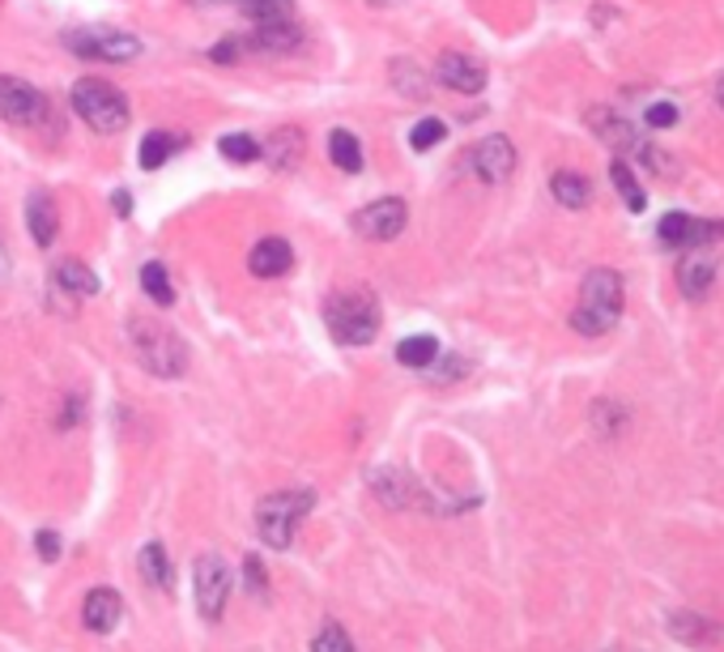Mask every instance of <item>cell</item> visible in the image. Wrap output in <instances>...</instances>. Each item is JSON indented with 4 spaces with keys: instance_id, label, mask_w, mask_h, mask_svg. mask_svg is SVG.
Listing matches in <instances>:
<instances>
[{
    "instance_id": "cell-32",
    "label": "cell",
    "mask_w": 724,
    "mask_h": 652,
    "mask_svg": "<svg viewBox=\"0 0 724 652\" xmlns=\"http://www.w3.org/2000/svg\"><path fill=\"white\" fill-rule=\"evenodd\" d=\"M392 73H396V77H405V82H396V90H401V95H418V99L427 95V86H418V82H422V73H418V69H409V64H392Z\"/></svg>"
},
{
    "instance_id": "cell-9",
    "label": "cell",
    "mask_w": 724,
    "mask_h": 652,
    "mask_svg": "<svg viewBox=\"0 0 724 652\" xmlns=\"http://www.w3.org/2000/svg\"><path fill=\"white\" fill-rule=\"evenodd\" d=\"M716 269H721V256L708 248H686V256L677 260V286H682V295L690 303L708 299L712 295V286H716Z\"/></svg>"
},
{
    "instance_id": "cell-37",
    "label": "cell",
    "mask_w": 724,
    "mask_h": 652,
    "mask_svg": "<svg viewBox=\"0 0 724 652\" xmlns=\"http://www.w3.org/2000/svg\"><path fill=\"white\" fill-rule=\"evenodd\" d=\"M188 4H200V9H209V4H226V0H188Z\"/></svg>"
},
{
    "instance_id": "cell-35",
    "label": "cell",
    "mask_w": 724,
    "mask_h": 652,
    "mask_svg": "<svg viewBox=\"0 0 724 652\" xmlns=\"http://www.w3.org/2000/svg\"><path fill=\"white\" fill-rule=\"evenodd\" d=\"M240 48H243V44H235V39H222V44L209 51V56H213L218 64H231V60H240Z\"/></svg>"
},
{
    "instance_id": "cell-26",
    "label": "cell",
    "mask_w": 724,
    "mask_h": 652,
    "mask_svg": "<svg viewBox=\"0 0 724 652\" xmlns=\"http://www.w3.org/2000/svg\"><path fill=\"white\" fill-rule=\"evenodd\" d=\"M175 146H180V142H175L171 133H162V128H158V133H149V137L142 142V150H137V162H142L145 171H158V167H162V162H167V158L175 153Z\"/></svg>"
},
{
    "instance_id": "cell-10",
    "label": "cell",
    "mask_w": 724,
    "mask_h": 652,
    "mask_svg": "<svg viewBox=\"0 0 724 652\" xmlns=\"http://www.w3.org/2000/svg\"><path fill=\"white\" fill-rule=\"evenodd\" d=\"M469 171L482 180V184H507L512 171H516V146L507 137H486L469 150Z\"/></svg>"
},
{
    "instance_id": "cell-5",
    "label": "cell",
    "mask_w": 724,
    "mask_h": 652,
    "mask_svg": "<svg viewBox=\"0 0 724 652\" xmlns=\"http://www.w3.org/2000/svg\"><path fill=\"white\" fill-rule=\"evenodd\" d=\"M64 48L82 60H107V64H128L142 56V39L128 35V30H115V26H77V30H64L60 35Z\"/></svg>"
},
{
    "instance_id": "cell-4",
    "label": "cell",
    "mask_w": 724,
    "mask_h": 652,
    "mask_svg": "<svg viewBox=\"0 0 724 652\" xmlns=\"http://www.w3.org/2000/svg\"><path fill=\"white\" fill-rule=\"evenodd\" d=\"M311 507H316V491H307V487L278 491V495L260 500V507H256V533H260V542L273 546V551H286L290 542H294V520L307 516Z\"/></svg>"
},
{
    "instance_id": "cell-20",
    "label": "cell",
    "mask_w": 724,
    "mask_h": 652,
    "mask_svg": "<svg viewBox=\"0 0 724 652\" xmlns=\"http://www.w3.org/2000/svg\"><path fill=\"white\" fill-rule=\"evenodd\" d=\"M550 193H554V201L567 205V209H584V205L592 201V184L584 175H576V171H559L550 180Z\"/></svg>"
},
{
    "instance_id": "cell-22",
    "label": "cell",
    "mask_w": 724,
    "mask_h": 652,
    "mask_svg": "<svg viewBox=\"0 0 724 652\" xmlns=\"http://www.w3.org/2000/svg\"><path fill=\"white\" fill-rule=\"evenodd\" d=\"M56 286L69 291V295H82V299L98 295V278L82 265V260H64V265L56 269Z\"/></svg>"
},
{
    "instance_id": "cell-17",
    "label": "cell",
    "mask_w": 724,
    "mask_h": 652,
    "mask_svg": "<svg viewBox=\"0 0 724 652\" xmlns=\"http://www.w3.org/2000/svg\"><path fill=\"white\" fill-rule=\"evenodd\" d=\"M251 48L286 56V51L303 48V30L294 26V17H290V22H265V26H256V39H251Z\"/></svg>"
},
{
    "instance_id": "cell-11",
    "label": "cell",
    "mask_w": 724,
    "mask_h": 652,
    "mask_svg": "<svg viewBox=\"0 0 724 652\" xmlns=\"http://www.w3.org/2000/svg\"><path fill=\"white\" fill-rule=\"evenodd\" d=\"M0 115L9 124H39L48 115V99L22 77H0Z\"/></svg>"
},
{
    "instance_id": "cell-28",
    "label": "cell",
    "mask_w": 724,
    "mask_h": 652,
    "mask_svg": "<svg viewBox=\"0 0 724 652\" xmlns=\"http://www.w3.org/2000/svg\"><path fill=\"white\" fill-rule=\"evenodd\" d=\"M218 150H222L226 162H256V158L265 153L256 142H251V137H247V133H226V137L218 142Z\"/></svg>"
},
{
    "instance_id": "cell-14",
    "label": "cell",
    "mask_w": 724,
    "mask_h": 652,
    "mask_svg": "<svg viewBox=\"0 0 724 652\" xmlns=\"http://www.w3.org/2000/svg\"><path fill=\"white\" fill-rule=\"evenodd\" d=\"M124 618V602H120V593L115 589H90L86 593V605H82V623L90 627V631H111L115 623Z\"/></svg>"
},
{
    "instance_id": "cell-18",
    "label": "cell",
    "mask_w": 724,
    "mask_h": 652,
    "mask_svg": "<svg viewBox=\"0 0 724 652\" xmlns=\"http://www.w3.org/2000/svg\"><path fill=\"white\" fill-rule=\"evenodd\" d=\"M142 580L149 589H158V593L175 589V567H171V558L162 551V542H149L142 551Z\"/></svg>"
},
{
    "instance_id": "cell-21",
    "label": "cell",
    "mask_w": 724,
    "mask_h": 652,
    "mask_svg": "<svg viewBox=\"0 0 724 652\" xmlns=\"http://www.w3.org/2000/svg\"><path fill=\"white\" fill-rule=\"evenodd\" d=\"M439 342H434L431 333H418V337H405L401 346H396V362L401 367H414V371H427L434 358H439Z\"/></svg>"
},
{
    "instance_id": "cell-16",
    "label": "cell",
    "mask_w": 724,
    "mask_h": 652,
    "mask_svg": "<svg viewBox=\"0 0 724 652\" xmlns=\"http://www.w3.org/2000/svg\"><path fill=\"white\" fill-rule=\"evenodd\" d=\"M290 265H294V251L286 239H260L256 248L247 251V269L256 278H282Z\"/></svg>"
},
{
    "instance_id": "cell-13",
    "label": "cell",
    "mask_w": 724,
    "mask_h": 652,
    "mask_svg": "<svg viewBox=\"0 0 724 652\" xmlns=\"http://www.w3.org/2000/svg\"><path fill=\"white\" fill-rule=\"evenodd\" d=\"M434 77H439L447 90H456V95H478V90L486 86V64L482 60H474V56L447 51V56H439Z\"/></svg>"
},
{
    "instance_id": "cell-29",
    "label": "cell",
    "mask_w": 724,
    "mask_h": 652,
    "mask_svg": "<svg viewBox=\"0 0 724 652\" xmlns=\"http://www.w3.org/2000/svg\"><path fill=\"white\" fill-rule=\"evenodd\" d=\"M311 652H354V640L345 636V627L324 623V627L316 631V640H311Z\"/></svg>"
},
{
    "instance_id": "cell-33",
    "label": "cell",
    "mask_w": 724,
    "mask_h": 652,
    "mask_svg": "<svg viewBox=\"0 0 724 652\" xmlns=\"http://www.w3.org/2000/svg\"><path fill=\"white\" fill-rule=\"evenodd\" d=\"M243 576H247V585H251V593H256V598H265V593H269V580H265L260 558H243Z\"/></svg>"
},
{
    "instance_id": "cell-27",
    "label": "cell",
    "mask_w": 724,
    "mask_h": 652,
    "mask_svg": "<svg viewBox=\"0 0 724 652\" xmlns=\"http://www.w3.org/2000/svg\"><path fill=\"white\" fill-rule=\"evenodd\" d=\"M240 9L256 26H265V22H290L294 0H240Z\"/></svg>"
},
{
    "instance_id": "cell-25",
    "label": "cell",
    "mask_w": 724,
    "mask_h": 652,
    "mask_svg": "<svg viewBox=\"0 0 724 652\" xmlns=\"http://www.w3.org/2000/svg\"><path fill=\"white\" fill-rule=\"evenodd\" d=\"M610 180H614V188H618V197H623V205H627V209H635V213H639V209L648 205V193L639 188L635 171H630L623 158H614V167H610Z\"/></svg>"
},
{
    "instance_id": "cell-2",
    "label": "cell",
    "mask_w": 724,
    "mask_h": 652,
    "mask_svg": "<svg viewBox=\"0 0 724 652\" xmlns=\"http://www.w3.org/2000/svg\"><path fill=\"white\" fill-rule=\"evenodd\" d=\"M324 324L338 346H371L380 333V299L363 286L338 291L324 303Z\"/></svg>"
},
{
    "instance_id": "cell-8",
    "label": "cell",
    "mask_w": 724,
    "mask_h": 652,
    "mask_svg": "<svg viewBox=\"0 0 724 652\" xmlns=\"http://www.w3.org/2000/svg\"><path fill=\"white\" fill-rule=\"evenodd\" d=\"M405 201L401 197H380V201L363 205L358 213H354V231L363 235V239H371V244H388V239H396L401 231H405Z\"/></svg>"
},
{
    "instance_id": "cell-38",
    "label": "cell",
    "mask_w": 724,
    "mask_h": 652,
    "mask_svg": "<svg viewBox=\"0 0 724 652\" xmlns=\"http://www.w3.org/2000/svg\"><path fill=\"white\" fill-rule=\"evenodd\" d=\"M716 102H721V107H724V77H721V82H716Z\"/></svg>"
},
{
    "instance_id": "cell-19",
    "label": "cell",
    "mask_w": 724,
    "mask_h": 652,
    "mask_svg": "<svg viewBox=\"0 0 724 652\" xmlns=\"http://www.w3.org/2000/svg\"><path fill=\"white\" fill-rule=\"evenodd\" d=\"M329 158H333L338 171L358 175V171H363V142H358L349 128H333V133H329Z\"/></svg>"
},
{
    "instance_id": "cell-1",
    "label": "cell",
    "mask_w": 724,
    "mask_h": 652,
    "mask_svg": "<svg viewBox=\"0 0 724 652\" xmlns=\"http://www.w3.org/2000/svg\"><path fill=\"white\" fill-rule=\"evenodd\" d=\"M623 320V278L614 269H592L579 286V303L572 311V329L584 337H601Z\"/></svg>"
},
{
    "instance_id": "cell-31",
    "label": "cell",
    "mask_w": 724,
    "mask_h": 652,
    "mask_svg": "<svg viewBox=\"0 0 724 652\" xmlns=\"http://www.w3.org/2000/svg\"><path fill=\"white\" fill-rule=\"evenodd\" d=\"M643 124H648V128H674V124H677V107H674V102H652V107L643 111Z\"/></svg>"
},
{
    "instance_id": "cell-15",
    "label": "cell",
    "mask_w": 724,
    "mask_h": 652,
    "mask_svg": "<svg viewBox=\"0 0 724 652\" xmlns=\"http://www.w3.org/2000/svg\"><path fill=\"white\" fill-rule=\"evenodd\" d=\"M26 231L39 248H51L56 244V231H60V218H56V201L48 193H30L26 197Z\"/></svg>"
},
{
    "instance_id": "cell-12",
    "label": "cell",
    "mask_w": 724,
    "mask_h": 652,
    "mask_svg": "<svg viewBox=\"0 0 724 652\" xmlns=\"http://www.w3.org/2000/svg\"><path fill=\"white\" fill-rule=\"evenodd\" d=\"M656 235H661L670 248H703V244L721 239L724 226H716V222H699V218H690V213H665L661 226H656Z\"/></svg>"
},
{
    "instance_id": "cell-36",
    "label": "cell",
    "mask_w": 724,
    "mask_h": 652,
    "mask_svg": "<svg viewBox=\"0 0 724 652\" xmlns=\"http://www.w3.org/2000/svg\"><path fill=\"white\" fill-rule=\"evenodd\" d=\"M128 209H133L128 193H115V213H120V218H128Z\"/></svg>"
},
{
    "instance_id": "cell-23",
    "label": "cell",
    "mask_w": 724,
    "mask_h": 652,
    "mask_svg": "<svg viewBox=\"0 0 724 652\" xmlns=\"http://www.w3.org/2000/svg\"><path fill=\"white\" fill-rule=\"evenodd\" d=\"M269 158H273L278 171L298 167V158H303V133L298 128H278L273 142H269Z\"/></svg>"
},
{
    "instance_id": "cell-7",
    "label": "cell",
    "mask_w": 724,
    "mask_h": 652,
    "mask_svg": "<svg viewBox=\"0 0 724 652\" xmlns=\"http://www.w3.org/2000/svg\"><path fill=\"white\" fill-rule=\"evenodd\" d=\"M226 598H231V567L222 554H200L196 563V610L200 618L218 623L222 610H226Z\"/></svg>"
},
{
    "instance_id": "cell-6",
    "label": "cell",
    "mask_w": 724,
    "mask_h": 652,
    "mask_svg": "<svg viewBox=\"0 0 724 652\" xmlns=\"http://www.w3.org/2000/svg\"><path fill=\"white\" fill-rule=\"evenodd\" d=\"M69 102H73V111L95 133H120V128H128V99L115 86H107V82H77Z\"/></svg>"
},
{
    "instance_id": "cell-24",
    "label": "cell",
    "mask_w": 724,
    "mask_h": 652,
    "mask_svg": "<svg viewBox=\"0 0 724 652\" xmlns=\"http://www.w3.org/2000/svg\"><path fill=\"white\" fill-rule=\"evenodd\" d=\"M142 291L158 303V307H171V303H175V286H171V278H167V265H158V260L142 265Z\"/></svg>"
},
{
    "instance_id": "cell-30",
    "label": "cell",
    "mask_w": 724,
    "mask_h": 652,
    "mask_svg": "<svg viewBox=\"0 0 724 652\" xmlns=\"http://www.w3.org/2000/svg\"><path fill=\"white\" fill-rule=\"evenodd\" d=\"M443 137H447V124H443V120H422V124H414L409 146H414V150H431Z\"/></svg>"
},
{
    "instance_id": "cell-3",
    "label": "cell",
    "mask_w": 724,
    "mask_h": 652,
    "mask_svg": "<svg viewBox=\"0 0 724 652\" xmlns=\"http://www.w3.org/2000/svg\"><path fill=\"white\" fill-rule=\"evenodd\" d=\"M128 342H133L137 362H142L145 371H154V376H162V380L184 376V367H188V346H184L171 329H162V324H154V320H128Z\"/></svg>"
},
{
    "instance_id": "cell-34",
    "label": "cell",
    "mask_w": 724,
    "mask_h": 652,
    "mask_svg": "<svg viewBox=\"0 0 724 652\" xmlns=\"http://www.w3.org/2000/svg\"><path fill=\"white\" fill-rule=\"evenodd\" d=\"M35 546H39V554H44L48 563H56V558H60V538H56L51 529H44V533L35 538Z\"/></svg>"
}]
</instances>
